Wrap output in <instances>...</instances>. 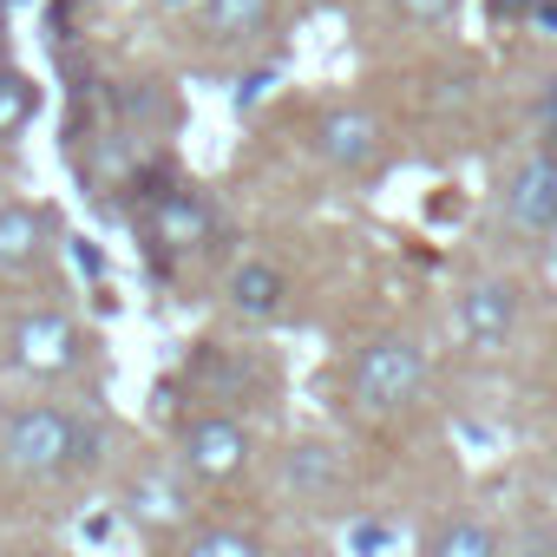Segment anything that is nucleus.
I'll return each instance as SVG.
<instances>
[{"label": "nucleus", "mask_w": 557, "mask_h": 557, "mask_svg": "<svg viewBox=\"0 0 557 557\" xmlns=\"http://www.w3.org/2000/svg\"><path fill=\"white\" fill-rule=\"evenodd\" d=\"M119 511L145 531H190V492L171 472H138L119 492Z\"/></svg>", "instance_id": "nucleus-10"}, {"label": "nucleus", "mask_w": 557, "mask_h": 557, "mask_svg": "<svg viewBox=\"0 0 557 557\" xmlns=\"http://www.w3.org/2000/svg\"><path fill=\"white\" fill-rule=\"evenodd\" d=\"M177 557H262V544H256V531H236V524H197V531H184Z\"/></svg>", "instance_id": "nucleus-16"}, {"label": "nucleus", "mask_w": 557, "mask_h": 557, "mask_svg": "<svg viewBox=\"0 0 557 557\" xmlns=\"http://www.w3.org/2000/svg\"><path fill=\"white\" fill-rule=\"evenodd\" d=\"M518 309H524V289L511 283V275H485V283H472L453 309V335L472 348V355H498L511 335H518Z\"/></svg>", "instance_id": "nucleus-6"}, {"label": "nucleus", "mask_w": 557, "mask_h": 557, "mask_svg": "<svg viewBox=\"0 0 557 557\" xmlns=\"http://www.w3.org/2000/svg\"><path fill=\"white\" fill-rule=\"evenodd\" d=\"M40 557H60V550H40Z\"/></svg>", "instance_id": "nucleus-24"}, {"label": "nucleus", "mask_w": 557, "mask_h": 557, "mask_svg": "<svg viewBox=\"0 0 557 557\" xmlns=\"http://www.w3.org/2000/svg\"><path fill=\"white\" fill-rule=\"evenodd\" d=\"M106 453V426L79 407H60V400H27L0 420V466L14 479H73V472H92Z\"/></svg>", "instance_id": "nucleus-1"}, {"label": "nucleus", "mask_w": 557, "mask_h": 557, "mask_svg": "<svg viewBox=\"0 0 557 557\" xmlns=\"http://www.w3.org/2000/svg\"><path fill=\"white\" fill-rule=\"evenodd\" d=\"M132 210H138V236L158 262H190L216 243V203L184 177H145V197Z\"/></svg>", "instance_id": "nucleus-2"}, {"label": "nucleus", "mask_w": 557, "mask_h": 557, "mask_svg": "<svg viewBox=\"0 0 557 557\" xmlns=\"http://www.w3.org/2000/svg\"><path fill=\"white\" fill-rule=\"evenodd\" d=\"M315 151H322L335 171H348V177H368V171L381 164V125H374L368 112H348V106H335V112H322V125H315Z\"/></svg>", "instance_id": "nucleus-9"}, {"label": "nucleus", "mask_w": 557, "mask_h": 557, "mask_svg": "<svg viewBox=\"0 0 557 557\" xmlns=\"http://www.w3.org/2000/svg\"><path fill=\"white\" fill-rule=\"evenodd\" d=\"M53 249V210L40 203H0V275H21Z\"/></svg>", "instance_id": "nucleus-12"}, {"label": "nucleus", "mask_w": 557, "mask_h": 557, "mask_svg": "<svg viewBox=\"0 0 557 557\" xmlns=\"http://www.w3.org/2000/svg\"><path fill=\"white\" fill-rule=\"evenodd\" d=\"M531 14H537V0H485L492 27H531Z\"/></svg>", "instance_id": "nucleus-19"}, {"label": "nucleus", "mask_w": 557, "mask_h": 557, "mask_svg": "<svg viewBox=\"0 0 557 557\" xmlns=\"http://www.w3.org/2000/svg\"><path fill=\"white\" fill-rule=\"evenodd\" d=\"M0 34H8V0H0Z\"/></svg>", "instance_id": "nucleus-23"}, {"label": "nucleus", "mask_w": 557, "mask_h": 557, "mask_svg": "<svg viewBox=\"0 0 557 557\" xmlns=\"http://www.w3.org/2000/svg\"><path fill=\"white\" fill-rule=\"evenodd\" d=\"M249 459H256V440H249V426L230 407H197V413L177 420V466L190 479L230 485V479L249 472Z\"/></svg>", "instance_id": "nucleus-4"}, {"label": "nucleus", "mask_w": 557, "mask_h": 557, "mask_svg": "<svg viewBox=\"0 0 557 557\" xmlns=\"http://www.w3.org/2000/svg\"><path fill=\"white\" fill-rule=\"evenodd\" d=\"M40 106H47L40 79L0 60V145H14V138H21V132H27V125L40 119Z\"/></svg>", "instance_id": "nucleus-14"}, {"label": "nucleus", "mask_w": 557, "mask_h": 557, "mask_svg": "<svg viewBox=\"0 0 557 557\" xmlns=\"http://www.w3.org/2000/svg\"><path fill=\"white\" fill-rule=\"evenodd\" d=\"M8 361H14L21 374H34V381H60V374H73V368L86 361V335H79V322L60 315V309H27V315L8 329Z\"/></svg>", "instance_id": "nucleus-5"}, {"label": "nucleus", "mask_w": 557, "mask_h": 557, "mask_svg": "<svg viewBox=\"0 0 557 557\" xmlns=\"http://www.w3.org/2000/svg\"><path fill=\"white\" fill-rule=\"evenodd\" d=\"M420 557H505V544H498V531L485 524V518H440L426 537H420Z\"/></svg>", "instance_id": "nucleus-13"}, {"label": "nucleus", "mask_w": 557, "mask_h": 557, "mask_svg": "<svg viewBox=\"0 0 557 557\" xmlns=\"http://www.w3.org/2000/svg\"><path fill=\"white\" fill-rule=\"evenodd\" d=\"M158 8H190V0H158ZM197 8H203V0H197Z\"/></svg>", "instance_id": "nucleus-22"}, {"label": "nucleus", "mask_w": 557, "mask_h": 557, "mask_svg": "<svg viewBox=\"0 0 557 557\" xmlns=\"http://www.w3.org/2000/svg\"><path fill=\"white\" fill-rule=\"evenodd\" d=\"M348 557H387L394 544H400V531L387 524V518H374V511H361V518H348Z\"/></svg>", "instance_id": "nucleus-17"}, {"label": "nucleus", "mask_w": 557, "mask_h": 557, "mask_svg": "<svg viewBox=\"0 0 557 557\" xmlns=\"http://www.w3.org/2000/svg\"><path fill=\"white\" fill-rule=\"evenodd\" d=\"M394 8H400L413 27H440V21H453V14H459V0H394Z\"/></svg>", "instance_id": "nucleus-18"}, {"label": "nucleus", "mask_w": 557, "mask_h": 557, "mask_svg": "<svg viewBox=\"0 0 557 557\" xmlns=\"http://www.w3.org/2000/svg\"><path fill=\"white\" fill-rule=\"evenodd\" d=\"M197 14H203V40H249L269 27L275 0H203Z\"/></svg>", "instance_id": "nucleus-15"}, {"label": "nucleus", "mask_w": 557, "mask_h": 557, "mask_svg": "<svg viewBox=\"0 0 557 557\" xmlns=\"http://www.w3.org/2000/svg\"><path fill=\"white\" fill-rule=\"evenodd\" d=\"M505 223L524 236H557V151H531L505 177Z\"/></svg>", "instance_id": "nucleus-7"}, {"label": "nucleus", "mask_w": 557, "mask_h": 557, "mask_svg": "<svg viewBox=\"0 0 557 557\" xmlns=\"http://www.w3.org/2000/svg\"><path fill=\"white\" fill-rule=\"evenodd\" d=\"M426 387V348L413 335H374L348 368V407L361 420H394Z\"/></svg>", "instance_id": "nucleus-3"}, {"label": "nucleus", "mask_w": 557, "mask_h": 557, "mask_svg": "<svg viewBox=\"0 0 557 557\" xmlns=\"http://www.w3.org/2000/svg\"><path fill=\"white\" fill-rule=\"evenodd\" d=\"M283 485H289L296 498H309V505H329V498L348 485V459H342L329 440H296V446L283 453Z\"/></svg>", "instance_id": "nucleus-11"}, {"label": "nucleus", "mask_w": 557, "mask_h": 557, "mask_svg": "<svg viewBox=\"0 0 557 557\" xmlns=\"http://www.w3.org/2000/svg\"><path fill=\"white\" fill-rule=\"evenodd\" d=\"M223 302H230V315L249 322V329L283 322V315H289V275H283V262L243 256V262L230 269V283H223Z\"/></svg>", "instance_id": "nucleus-8"}, {"label": "nucleus", "mask_w": 557, "mask_h": 557, "mask_svg": "<svg viewBox=\"0 0 557 557\" xmlns=\"http://www.w3.org/2000/svg\"><path fill=\"white\" fill-rule=\"evenodd\" d=\"M537 125H544V138H550V151H557V73H550L544 92H537Z\"/></svg>", "instance_id": "nucleus-20"}, {"label": "nucleus", "mask_w": 557, "mask_h": 557, "mask_svg": "<svg viewBox=\"0 0 557 557\" xmlns=\"http://www.w3.org/2000/svg\"><path fill=\"white\" fill-rule=\"evenodd\" d=\"M531 34H557V0H537V14H531Z\"/></svg>", "instance_id": "nucleus-21"}]
</instances>
